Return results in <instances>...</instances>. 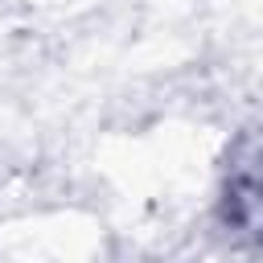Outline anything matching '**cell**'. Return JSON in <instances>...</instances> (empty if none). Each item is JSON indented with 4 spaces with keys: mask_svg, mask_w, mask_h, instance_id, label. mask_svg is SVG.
Segmentation results:
<instances>
[{
    "mask_svg": "<svg viewBox=\"0 0 263 263\" xmlns=\"http://www.w3.org/2000/svg\"><path fill=\"white\" fill-rule=\"evenodd\" d=\"M218 214H222V226L226 230L263 242V148L242 152L226 168Z\"/></svg>",
    "mask_w": 263,
    "mask_h": 263,
    "instance_id": "obj_1",
    "label": "cell"
}]
</instances>
